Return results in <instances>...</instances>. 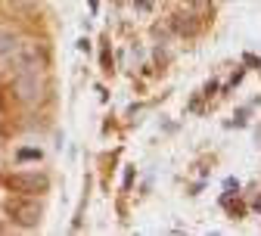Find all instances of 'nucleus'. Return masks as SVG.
<instances>
[{"label": "nucleus", "mask_w": 261, "mask_h": 236, "mask_svg": "<svg viewBox=\"0 0 261 236\" xmlns=\"http://www.w3.org/2000/svg\"><path fill=\"white\" fill-rule=\"evenodd\" d=\"M16 35H13V31H4V28H0V56H13V50H16Z\"/></svg>", "instance_id": "39448f33"}, {"label": "nucleus", "mask_w": 261, "mask_h": 236, "mask_svg": "<svg viewBox=\"0 0 261 236\" xmlns=\"http://www.w3.org/2000/svg\"><path fill=\"white\" fill-rule=\"evenodd\" d=\"M13 62L19 65V72H44L47 69V47L35 38L19 41L13 50Z\"/></svg>", "instance_id": "f257e3e1"}, {"label": "nucleus", "mask_w": 261, "mask_h": 236, "mask_svg": "<svg viewBox=\"0 0 261 236\" xmlns=\"http://www.w3.org/2000/svg\"><path fill=\"white\" fill-rule=\"evenodd\" d=\"M13 93H16L19 103H25V106L41 103L44 93H47L44 72H19V75L13 78Z\"/></svg>", "instance_id": "f03ea898"}, {"label": "nucleus", "mask_w": 261, "mask_h": 236, "mask_svg": "<svg viewBox=\"0 0 261 236\" xmlns=\"http://www.w3.org/2000/svg\"><path fill=\"white\" fill-rule=\"evenodd\" d=\"M7 212H10V221H16L19 227H38L41 224V215H44V208H41V202H35V199H10L7 202Z\"/></svg>", "instance_id": "7ed1b4c3"}, {"label": "nucleus", "mask_w": 261, "mask_h": 236, "mask_svg": "<svg viewBox=\"0 0 261 236\" xmlns=\"http://www.w3.org/2000/svg\"><path fill=\"white\" fill-rule=\"evenodd\" d=\"M190 19H193V16H184V13L174 16V28L180 31V35H196V22H190Z\"/></svg>", "instance_id": "423d86ee"}, {"label": "nucleus", "mask_w": 261, "mask_h": 236, "mask_svg": "<svg viewBox=\"0 0 261 236\" xmlns=\"http://www.w3.org/2000/svg\"><path fill=\"white\" fill-rule=\"evenodd\" d=\"M19 159H41V152H35V149H22Z\"/></svg>", "instance_id": "0eeeda50"}, {"label": "nucleus", "mask_w": 261, "mask_h": 236, "mask_svg": "<svg viewBox=\"0 0 261 236\" xmlns=\"http://www.w3.org/2000/svg\"><path fill=\"white\" fill-rule=\"evenodd\" d=\"M7 187L13 190V193H47V187H50V180H47V174H13L10 180H7Z\"/></svg>", "instance_id": "20e7f679"}, {"label": "nucleus", "mask_w": 261, "mask_h": 236, "mask_svg": "<svg viewBox=\"0 0 261 236\" xmlns=\"http://www.w3.org/2000/svg\"><path fill=\"white\" fill-rule=\"evenodd\" d=\"M134 4H137L140 10H149V7H152V0H134Z\"/></svg>", "instance_id": "6e6552de"}]
</instances>
